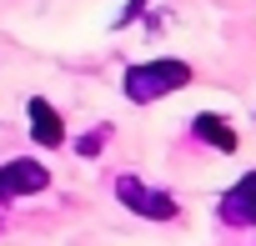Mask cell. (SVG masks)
Returning <instances> with one entry per match:
<instances>
[{
	"label": "cell",
	"mask_w": 256,
	"mask_h": 246,
	"mask_svg": "<svg viewBox=\"0 0 256 246\" xmlns=\"http://www.w3.org/2000/svg\"><path fill=\"white\" fill-rule=\"evenodd\" d=\"M116 196H120V206H131V211L146 216V221H176V196L151 191L141 176H120V181H116Z\"/></svg>",
	"instance_id": "obj_2"
},
{
	"label": "cell",
	"mask_w": 256,
	"mask_h": 246,
	"mask_svg": "<svg viewBox=\"0 0 256 246\" xmlns=\"http://www.w3.org/2000/svg\"><path fill=\"white\" fill-rule=\"evenodd\" d=\"M46 181H50V171H46L40 161H30V156L6 161V166H0V201H10V196H30V191H46Z\"/></svg>",
	"instance_id": "obj_3"
},
{
	"label": "cell",
	"mask_w": 256,
	"mask_h": 246,
	"mask_svg": "<svg viewBox=\"0 0 256 246\" xmlns=\"http://www.w3.org/2000/svg\"><path fill=\"white\" fill-rule=\"evenodd\" d=\"M26 116H30V136H36L40 146H60V141H66V126H60V116H56L50 100L36 96V100L26 106Z\"/></svg>",
	"instance_id": "obj_5"
},
{
	"label": "cell",
	"mask_w": 256,
	"mask_h": 246,
	"mask_svg": "<svg viewBox=\"0 0 256 246\" xmlns=\"http://www.w3.org/2000/svg\"><path fill=\"white\" fill-rule=\"evenodd\" d=\"M100 146H106V126H100V131H90V136H86V141H80L76 151H80V156H96Z\"/></svg>",
	"instance_id": "obj_7"
},
{
	"label": "cell",
	"mask_w": 256,
	"mask_h": 246,
	"mask_svg": "<svg viewBox=\"0 0 256 246\" xmlns=\"http://www.w3.org/2000/svg\"><path fill=\"white\" fill-rule=\"evenodd\" d=\"M191 131H196L206 146H216V151H236V131H231V120L216 116V110H201V116L191 120Z\"/></svg>",
	"instance_id": "obj_6"
},
{
	"label": "cell",
	"mask_w": 256,
	"mask_h": 246,
	"mask_svg": "<svg viewBox=\"0 0 256 246\" xmlns=\"http://www.w3.org/2000/svg\"><path fill=\"white\" fill-rule=\"evenodd\" d=\"M126 100H136V106H151V100H161V96H171V90H181V86H191V66L186 60H141V66H131L126 70Z\"/></svg>",
	"instance_id": "obj_1"
},
{
	"label": "cell",
	"mask_w": 256,
	"mask_h": 246,
	"mask_svg": "<svg viewBox=\"0 0 256 246\" xmlns=\"http://www.w3.org/2000/svg\"><path fill=\"white\" fill-rule=\"evenodd\" d=\"M141 10H146V0H131V6H126V10H120V16H116V26H131V20H136V16H141Z\"/></svg>",
	"instance_id": "obj_8"
},
{
	"label": "cell",
	"mask_w": 256,
	"mask_h": 246,
	"mask_svg": "<svg viewBox=\"0 0 256 246\" xmlns=\"http://www.w3.org/2000/svg\"><path fill=\"white\" fill-rule=\"evenodd\" d=\"M221 216L231 226H256V171H246L226 196H221Z\"/></svg>",
	"instance_id": "obj_4"
}]
</instances>
